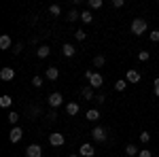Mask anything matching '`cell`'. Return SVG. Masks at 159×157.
<instances>
[{
  "mask_svg": "<svg viewBox=\"0 0 159 157\" xmlns=\"http://www.w3.org/2000/svg\"><path fill=\"white\" fill-rule=\"evenodd\" d=\"M147 30H148V24L142 19V17H136V19H132V34H134V36L144 34Z\"/></svg>",
  "mask_w": 159,
  "mask_h": 157,
  "instance_id": "cell-1",
  "label": "cell"
},
{
  "mask_svg": "<svg viewBox=\"0 0 159 157\" xmlns=\"http://www.w3.org/2000/svg\"><path fill=\"white\" fill-rule=\"evenodd\" d=\"M47 102H49L51 109L55 110L57 106H61V104H64V96H61L60 91H55V94H51V96H49V100H47Z\"/></svg>",
  "mask_w": 159,
  "mask_h": 157,
  "instance_id": "cell-2",
  "label": "cell"
},
{
  "mask_svg": "<svg viewBox=\"0 0 159 157\" xmlns=\"http://www.w3.org/2000/svg\"><path fill=\"white\" fill-rule=\"evenodd\" d=\"M102 83H104V76L100 72H93L91 76H89V87H93V89H100L102 87Z\"/></svg>",
  "mask_w": 159,
  "mask_h": 157,
  "instance_id": "cell-3",
  "label": "cell"
},
{
  "mask_svg": "<svg viewBox=\"0 0 159 157\" xmlns=\"http://www.w3.org/2000/svg\"><path fill=\"white\" fill-rule=\"evenodd\" d=\"M21 138H24V130H21V127H17V125L11 127V132H9V140H11V142H19Z\"/></svg>",
  "mask_w": 159,
  "mask_h": 157,
  "instance_id": "cell-4",
  "label": "cell"
},
{
  "mask_svg": "<svg viewBox=\"0 0 159 157\" xmlns=\"http://www.w3.org/2000/svg\"><path fill=\"white\" fill-rule=\"evenodd\" d=\"M91 136H93V140L104 142V140H106V130H104L102 125H98V127H93V130H91Z\"/></svg>",
  "mask_w": 159,
  "mask_h": 157,
  "instance_id": "cell-5",
  "label": "cell"
},
{
  "mask_svg": "<svg viewBox=\"0 0 159 157\" xmlns=\"http://www.w3.org/2000/svg\"><path fill=\"white\" fill-rule=\"evenodd\" d=\"M49 142H51L53 146H61L64 142H66V138H64V134L53 132V134H49Z\"/></svg>",
  "mask_w": 159,
  "mask_h": 157,
  "instance_id": "cell-6",
  "label": "cell"
},
{
  "mask_svg": "<svg viewBox=\"0 0 159 157\" xmlns=\"http://www.w3.org/2000/svg\"><path fill=\"white\" fill-rule=\"evenodd\" d=\"M25 157H43V149L38 145H30L25 149Z\"/></svg>",
  "mask_w": 159,
  "mask_h": 157,
  "instance_id": "cell-7",
  "label": "cell"
},
{
  "mask_svg": "<svg viewBox=\"0 0 159 157\" xmlns=\"http://www.w3.org/2000/svg\"><path fill=\"white\" fill-rule=\"evenodd\" d=\"M125 81H127V83H132V85H136L138 81H140V72H138V70H134V68H129V70H127V74H125Z\"/></svg>",
  "mask_w": 159,
  "mask_h": 157,
  "instance_id": "cell-8",
  "label": "cell"
},
{
  "mask_svg": "<svg viewBox=\"0 0 159 157\" xmlns=\"http://www.w3.org/2000/svg\"><path fill=\"white\" fill-rule=\"evenodd\" d=\"M79 153H81V157H93L96 149H93V145L87 142V145H81V151H79Z\"/></svg>",
  "mask_w": 159,
  "mask_h": 157,
  "instance_id": "cell-9",
  "label": "cell"
},
{
  "mask_svg": "<svg viewBox=\"0 0 159 157\" xmlns=\"http://www.w3.org/2000/svg\"><path fill=\"white\" fill-rule=\"evenodd\" d=\"M0 79H2V81H13V79H15V70H13V68H2V70H0Z\"/></svg>",
  "mask_w": 159,
  "mask_h": 157,
  "instance_id": "cell-10",
  "label": "cell"
},
{
  "mask_svg": "<svg viewBox=\"0 0 159 157\" xmlns=\"http://www.w3.org/2000/svg\"><path fill=\"white\" fill-rule=\"evenodd\" d=\"M49 53H51L49 45H40V47H38V51H36V55L40 58V60H45V58H49Z\"/></svg>",
  "mask_w": 159,
  "mask_h": 157,
  "instance_id": "cell-11",
  "label": "cell"
},
{
  "mask_svg": "<svg viewBox=\"0 0 159 157\" xmlns=\"http://www.w3.org/2000/svg\"><path fill=\"white\" fill-rule=\"evenodd\" d=\"M11 45H13V40H11L9 34H2L0 36V49H11Z\"/></svg>",
  "mask_w": 159,
  "mask_h": 157,
  "instance_id": "cell-12",
  "label": "cell"
},
{
  "mask_svg": "<svg viewBox=\"0 0 159 157\" xmlns=\"http://www.w3.org/2000/svg\"><path fill=\"white\" fill-rule=\"evenodd\" d=\"M61 53H64V58H72L74 55V47L70 43H64V47H61Z\"/></svg>",
  "mask_w": 159,
  "mask_h": 157,
  "instance_id": "cell-13",
  "label": "cell"
},
{
  "mask_svg": "<svg viewBox=\"0 0 159 157\" xmlns=\"http://www.w3.org/2000/svg\"><path fill=\"white\" fill-rule=\"evenodd\" d=\"M79 109H81L79 102H68V104H66V113H68V115H76Z\"/></svg>",
  "mask_w": 159,
  "mask_h": 157,
  "instance_id": "cell-14",
  "label": "cell"
},
{
  "mask_svg": "<svg viewBox=\"0 0 159 157\" xmlns=\"http://www.w3.org/2000/svg\"><path fill=\"white\" fill-rule=\"evenodd\" d=\"M81 96L85 98V100H93V87H89V85L83 87V89H81Z\"/></svg>",
  "mask_w": 159,
  "mask_h": 157,
  "instance_id": "cell-15",
  "label": "cell"
},
{
  "mask_svg": "<svg viewBox=\"0 0 159 157\" xmlns=\"http://www.w3.org/2000/svg\"><path fill=\"white\" fill-rule=\"evenodd\" d=\"M87 121H98L100 119V110L98 109H91V110H87Z\"/></svg>",
  "mask_w": 159,
  "mask_h": 157,
  "instance_id": "cell-16",
  "label": "cell"
},
{
  "mask_svg": "<svg viewBox=\"0 0 159 157\" xmlns=\"http://www.w3.org/2000/svg\"><path fill=\"white\" fill-rule=\"evenodd\" d=\"M11 104H13L11 96H2L0 98V106H2V109H11Z\"/></svg>",
  "mask_w": 159,
  "mask_h": 157,
  "instance_id": "cell-17",
  "label": "cell"
},
{
  "mask_svg": "<svg viewBox=\"0 0 159 157\" xmlns=\"http://www.w3.org/2000/svg\"><path fill=\"white\" fill-rule=\"evenodd\" d=\"M81 21H83V24H91V21H93L91 11H83V13H81Z\"/></svg>",
  "mask_w": 159,
  "mask_h": 157,
  "instance_id": "cell-18",
  "label": "cell"
},
{
  "mask_svg": "<svg viewBox=\"0 0 159 157\" xmlns=\"http://www.w3.org/2000/svg\"><path fill=\"white\" fill-rule=\"evenodd\" d=\"M57 76H60V70L57 68H47V79L49 81H55Z\"/></svg>",
  "mask_w": 159,
  "mask_h": 157,
  "instance_id": "cell-19",
  "label": "cell"
},
{
  "mask_svg": "<svg viewBox=\"0 0 159 157\" xmlns=\"http://www.w3.org/2000/svg\"><path fill=\"white\" fill-rule=\"evenodd\" d=\"M7 119H9V123H11L13 127H15V125H17V121H19V115H17V113H15V110H11V113H9V117H7Z\"/></svg>",
  "mask_w": 159,
  "mask_h": 157,
  "instance_id": "cell-20",
  "label": "cell"
},
{
  "mask_svg": "<svg viewBox=\"0 0 159 157\" xmlns=\"http://www.w3.org/2000/svg\"><path fill=\"white\" fill-rule=\"evenodd\" d=\"M125 153H127V155H129V157H134V155H138L140 151L136 149V145H127V146H125Z\"/></svg>",
  "mask_w": 159,
  "mask_h": 157,
  "instance_id": "cell-21",
  "label": "cell"
},
{
  "mask_svg": "<svg viewBox=\"0 0 159 157\" xmlns=\"http://www.w3.org/2000/svg\"><path fill=\"white\" fill-rule=\"evenodd\" d=\"M104 62H106V58H104V55H96V58H93V66H96V68H100V66H104Z\"/></svg>",
  "mask_w": 159,
  "mask_h": 157,
  "instance_id": "cell-22",
  "label": "cell"
},
{
  "mask_svg": "<svg viewBox=\"0 0 159 157\" xmlns=\"http://www.w3.org/2000/svg\"><path fill=\"white\" fill-rule=\"evenodd\" d=\"M125 87H127V81H125V79H119V81L115 83V89H117V91H123Z\"/></svg>",
  "mask_w": 159,
  "mask_h": 157,
  "instance_id": "cell-23",
  "label": "cell"
},
{
  "mask_svg": "<svg viewBox=\"0 0 159 157\" xmlns=\"http://www.w3.org/2000/svg\"><path fill=\"white\" fill-rule=\"evenodd\" d=\"M79 17H81V15H79V11H76V9H72V11L68 13V17H66V19H68V21H76Z\"/></svg>",
  "mask_w": 159,
  "mask_h": 157,
  "instance_id": "cell-24",
  "label": "cell"
},
{
  "mask_svg": "<svg viewBox=\"0 0 159 157\" xmlns=\"http://www.w3.org/2000/svg\"><path fill=\"white\" fill-rule=\"evenodd\" d=\"M49 13L53 15V17H57V15H61V9L57 7V4H51V7H49Z\"/></svg>",
  "mask_w": 159,
  "mask_h": 157,
  "instance_id": "cell-25",
  "label": "cell"
},
{
  "mask_svg": "<svg viewBox=\"0 0 159 157\" xmlns=\"http://www.w3.org/2000/svg\"><path fill=\"white\" fill-rule=\"evenodd\" d=\"M74 38H76V40H85L87 32H85V30H76V32H74Z\"/></svg>",
  "mask_w": 159,
  "mask_h": 157,
  "instance_id": "cell-26",
  "label": "cell"
},
{
  "mask_svg": "<svg viewBox=\"0 0 159 157\" xmlns=\"http://www.w3.org/2000/svg\"><path fill=\"white\" fill-rule=\"evenodd\" d=\"M148 58H151L148 51H140V53H138V60H140V62H148Z\"/></svg>",
  "mask_w": 159,
  "mask_h": 157,
  "instance_id": "cell-27",
  "label": "cell"
},
{
  "mask_svg": "<svg viewBox=\"0 0 159 157\" xmlns=\"http://www.w3.org/2000/svg\"><path fill=\"white\" fill-rule=\"evenodd\" d=\"M102 4H104L102 0H89V9H100Z\"/></svg>",
  "mask_w": 159,
  "mask_h": 157,
  "instance_id": "cell-28",
  "label": "cell"
},
{
  "mask_svg": "<svg viewBox=\"0 0 159 157\" xmlns=\"http://www.w3.org/2000/svg\"><path fill=\"white\" fill-rule=\"evenodd\" d=\"M32 87H43V76H34L32 79Z\"/></svg>",
  "mask_w": 159,
  "mask_h": 157,
  "instance_id": "cell-29",
  "label": "cell"
},
{
  "mask_svg": "<svg viewBox=\"0 0 159 157\" xmlns=\"http://www.w3.org/2000/svg\"><path fill=\"white\" fill-rule=\"evenodd\" d=\"M148 38H151L153 43H159V30H153V32L148 34Z\"/></svg>",
  "mask_w": 159,
  "mask_h": 157,
  "instance_id": "cell-30",
  "label": "cell"
},
{
  "mask_svg": "<svg viewBox=\"0 0 159 157\" xmlns=\"http://www.w3.org/2000/svg\"><path fill=\"white\" fill-rule=\"evenodd\" d=\"M148 140H151V134H148V132H142V134H140V142H144V145H147Z\"/></svg>",
  "mask_w": 159,
  "mask_h": 157,
  "instance_id": "cell-31",
  "label": "cell"
},
{
  "mask_svg": "<svg viewBox=\"0 0 159 157\" xmlns=\"http://www.w3.org/2000/svg\"><path fill=\"white\" fill-rule=\"evenodd\" d=\"M138 157H153V153H151L148 149H142V151L138 153Z\"/></svg>",
  "mask_w": 159,
  "mask_h": 157,
  "instance_id": "cell-32",
  "label": "cell"
},
{
  "mask_svg": "<svg viewBox=\"0 0 159 157\" xmlns=\"http://www.w3.org/2000/svg\"><path fill=\"white\" fill-rule=\"evenodd\" d=\"M123 4H125L123 0H112V7H115V9H121Z\"/></svg>",
  "mask_w": 159,
  "mask_h": 157,
  "instance_id": "cell-33",
  "label": "cell"
},
{
  "mask_svg": "<svg viewBox=\"0 0 159 157\" xmlns=\"http://www.w3.org/2000/svg\"><path fill=\"white\" fill-rule=\"evenodd\" d=\"M55 117H57V113H55V110H49V115H47V119H49V121H55Z\"/></svg>",
  "mask_w": 159,
  "mask_h": 157,
  "instance_id": "cell-34",
  "label": "cell"
},
{
  "mask_svg": "<svg viewBox=\"0 0 159 157\" xmlns=\"http://www.w3.org/2000/svg\"><path fill=\"white\" fill-rule=\"evenodd\" d=\"M104 100H106V96H104V94H98V96H96V102H98V104H102Z\"/></svg>",
  "mask_w": 159,
  "mask_h": 157,
  "instance_id": "cell-35",
  "label": "cell"
},
{
  "mask_svg": "<svg viewBox=\"0 0 159 157\" xmlns=\"http://www.w3.org/2000/svg\"><path fill=\"white\" fill-rule=\"evenodd\" d=\"M21 49H24V45H21V43H17V45H15V51H13V53H21Z\"/></svg>",
  "mask_w": 159,
  "mask_h": 157,
  "instance_id": "cell-36",
  "label": "cell"
},
{
  "mask_svg": "<svg viewBox=\"0 0 159 157\" xmlns=\"http://www.w3.org/2000/svg\"><path fill=\"white\" fill-rule=\"evenodd\" d=\"M153 85H155V96H159V79H155V83H153Z\"/></svg>",
  "mask_w": 159,
  "mask_h": 157,
  "instance_id": "cell-37",
  "label": "cell"
},
{
  "mask_svg": "<svg viewBox=\"0 0 159 157\" xmlns=\"http://www.w3.org/2000/svg\"><path fill=\"white\" fill-rule=\"evenodd\" d=\"M68 157H76V155H68Z\"/></svg>",
  "mask_w": 159,
  "mask_h": 157,
  "instance_id": "cell-38",
  "label": "cell"
}]
</instances>
